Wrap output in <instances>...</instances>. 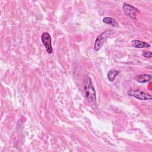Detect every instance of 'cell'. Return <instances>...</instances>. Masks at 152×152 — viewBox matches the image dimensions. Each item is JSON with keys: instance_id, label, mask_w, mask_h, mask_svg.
<instances>
[{"instance_id": "obj_1", "label": "cell", "mask_w": 152, "mask_h": 152, "mask_svg": "<svg viewBox=\"0 0 152 152\" xmlns=\"http://www.w3.org/2000/svg\"><path fill=\"white\" fill-rule=\"evenodd\" d=\"M83 94L87 101L91 104L96 102V91L91 83V79L87 77L83 83Z\"/></svg>"}, {"instance_id": "obj_2", "label": "cell", "mask_w": 152, "mask_h": 152, "mask_svg": "<svg viewBox=\"0 0 152 152\" xmlns=\"http://www.w3.org/2000/svg\"><path fill=\"white\" fill-rule=\"evenodd\" d=\"M128 94L133 96L139 100H147L151 99L152 97L150 94H147L139 89H130L128 91Z\"/></svg>"}, {"instance_id": "obj_3", "label": "cell", "mask_w": 152, "mask_h": 152, "mask_svg": "<svg viewBox=\"0 0 152 152\" xmlns=\"http://www.w3.org/2000/svg\"><path fill=\"white\" fill-rule=\"evenodd\" d=\"M110 31H109V30L105 31L102 33L100 35H99L97 36V37L96 38V39L95 40L94 45V50L95 51H98L101 49V48L102 47V46L103 45V44L104 43V41L107 39V37L109 36Z\"/></svg>"}, {"instance_id": "obj_4", "label": "cell", "mask_w": 152, "mask_h": 152, "mask_svg": "<svg viewBox=\"0 0 152 152\" xmlns=\"http://www.w3.org/2000/svg\"><path fill=\"white\" fill-rule=\"evenodd\" d=\"M41 40L43 45L46 48V50L48 53H52L53 52V48L52 46V40L50 34L48 33L45 32L42 34Z\"/></svg>"}, {"instance_id": "obj_5", "label": "cell", "mask_w": 152, "mask_h": 152, "mask_svg": "<svg viewBox=\"0 0 152 152\" xmlns=\"http://www.w3.org/2000/svg\"><path fill=\"white\" fill-rule=\"evenodd\" d=\"M123 10L125 14L132 19H136V13L137 9L130 4H124L123 6Z\"/></svg>"}, {"instance_id": "obj_6", "label": "cell", "mask_w": 152, "mask_h": 152, "mask_svg": "<svg viewBox=\"0 0 152 152\" xmlns=\"http://www.w3.org/2000/svg\"><path fill=\"white\" fill-rule=\"evenodd\" d=\"M135 80L140 83H146L151 80V76L147 74H140L135 77Z\"/></svg>"}, {"instance_id": "obj_7", "label": "cell", "mask_w": 152, "mask_h": 152, "mask_svg": "<svg viewBox=\"0 0 152 152\" xmlns=\"http://www.w3.org/2000/svg\"><path fill=\"white\" fill-rule=\"evenodd\" d=\"M132 45L135 48H147L150 46V44L138 40H132Z\"/></svg>"}, {"instance_id": "obj_8", "label": "cell", "mask_w": 152, "mask_h": 152, "mask_svg": "<svg viewBox=\"0 0 152 152\" xmlns=\"http://www.w3.org/2000/svg\"><path fill=\"white\" fill-rule=\"evenodd\" d=\"M103 22L105 24H109L114 27H119V24L117 23V21L113 18L110 17H106L103 18Z\"/></svg>"}, {"instance_id": "obj_9", "label": "cell", "mask_w": 152, "mask_h": 152, "mask_svg": "<svg viewBox=\"0 0 152 152\" xmlns=\"http://www.w3.org/2000/svg\"><path fill=\"white\" fill-rule=\"evenodd\" d=\"M119 71H117V70H115V69H111L110 70L107 75V80L110 81V82H113L115 78L116 77V76L119 74Z\"/></svg>"}, {"instance_id": "obj_10", "label": "cell", "mask_w": 152, "mask_h": 152, "mask_svg": "<svg viewBox=\"0 0 152 152\" xmlns=\"http://www.w3.org/2000/svg\"><path fill=\"white\" fill-rule=\"evenodd\" d=\"M143 56L145 58H151L152 56V54L151 52L150 51H148V52H144L142 54Z\"/></svg>"}]
</instances>
